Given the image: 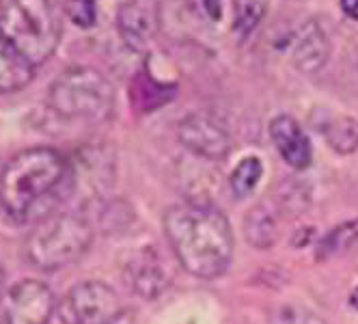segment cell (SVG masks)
I'll list each match as a JSON object with an SVG mask.
<instances>
[{"label":"cell","instance_id":"52a82bcc","mask_svg":"<svg viewBox=\"0 0 358 324\" xmlns=\"http://www.w3.org/2000/svg\"><path fill=\"white\" fill-rule=\"evenodd\" d=\"M55 311L52 290L37 279H22L0 301V324H48Z\"/></svg>","mask_w":358,"mask_h":324},{"label":"cell","instance_id":"cb8c5ba5","mask_svg":"<svg viewBox=\"0 0 358 324\" xmlns=\"http://www.w3.org/2000/svg\"><path fill=\"white\" fill-rule=\"evenodd\" d=\"M341 11L350 17L358 22V0H341Z\"/></svg>","mask_w":358,"mask_h":324},{"label":"cell","instance_id":"9c48e42d","mask_svg":"<svg viewBox=\"0 0 358 324\" xmlns=\"http://www.w3.org/2000/svg\"><path fill=\"white\" fill-rule=\"evenodd\" d=\"M115 178V164L110 158H104L97 149H87L69 167V190L87 192V199H97Z\"/></svg>","mask_w":358,"mask_h":324},{"label":"cell","instance_id":"2e32d148","mask_svg":"<svg viewBox=\"0 0 358 324\" xmlns=\"http://www.w3.org/2000/svg\"><path fill=\"white\" fill-rule=\"evenodd\" d=\"M320 134L326 139V143L339 154H352L358 149V121L345 115H330L320 126Z\"/></svg>","mask_w":358,"mask_h":324},{"label":"cell","instance_id":"7402d4cb","mask_svg":"<svg viewBox=\"0 0 358 324\" xmlns=\"http://www.w3.org/2000/svg\"><path fill=\"white\" fill-rule=\"evenodd\" d=\"M65 13L80 29H91L97 22V7L93 0H69L65 5Z\"/></svg>","mask_w":358,"mask_h":324},{"label":"cell","instance_id":"30bf717a","mask_svg":"<svg viewBox=\"0 0 358 324\" xmlns=\"http://www.w3.org/2000/svg\"><path fill=\"white\" fill-rule=\"evenodd\" d=\"M292 61L304 73L320 71L330 57V41L317 20L304 22L292 37Z\"/></svg>","mask_w":358,"mask_h":324},{"label":"cell","instance_id":"4fadbf2b","mask_svg":"<svg viewBox=\"0 0 358 324\" xmlns=\"http://www.w3.org/2000/svg\"><path fill=\"white\" fill-rule=\"evenodd\" d=\"M35 67L0 33V93L20 91L33 80Z\"/></svg>","mask_w":358,"mask_h":324},{"label":"cell","instance_id":"603a6c76","mask_svg":"<svg viewBox=\"0 0 358 324\" xmlns=\"http://www.w3.org/2000/svg\"><path fill=\"white\" fill-rule=\"evenodd\" d=\"M201 5L210 20H220V0H201Z\"/></svg>","mask_w":358,"mask_h":324},{"label":"cell","instance_id":"4316f807","mask_svg":"<svg viewBox=\"0 0 358 324\" xmlns=\"http://www.w3.org/2000/svg\"><path fill=\"white\" fill-rule=\"evenodd\" d=\"M3 279H5V272H3V266H0V283H3Z\"/></svg>","mask_w":358,"mask_h":324},{"label":"cell","instance_id":"ba28073f","mask_svg":"<svg viewBox=\"0 0 358 324\" xmlns=\"http://www.w3.org/2000/svg\"><path fill=\"white\" fill-rule=\"evenodd\" d=\"M179 141L192 154L218 160L224 158L231 149V136H229L222 121H218L210 113H190L179 123Z\"/></svg>","mask_w":358,"mask_h":324},{"label":"cell","instance_id":"3957f363","mask_svg":"<svg viewBox=\"0 0 358 324\" xmlns=\"http://www.w3.org/2000/svg\"><path fill=\"white\" fill-rule=\"evenodd\" d=\"M0 33L37 67L55 55L61 17L52 0H0Z\"/></svg>","mask_w":358,"mask_h":324},{"label":"cell","instance_id":"44dd1931","mask_svg":"<svg viewBox=\"0 0 358 324\" xmlns=\"http://www.w3.org/2000/svg\"><path fill=\"white\" fill-rule=\"evenodd\" d=\"M268 324H326V322L315 311L302 305H280L270 314Z\"/></svg>","mask_w":358,"mask_h":324},{"label":"cell","instance_id":"277c9868","mask_svg":"<svg viewBox=\"0 0 358 324\" xmlns=\"http://www.w3.org/2000/svg\"><path fill=\"white\" fill-rule=\"evenodd\" d=\"M93 230L78 214H50L27 240V260L39 270H59L80 260L91 246Z\"/></svg>","mask_w":358,"mask_h":324},{"label":"cell","instance_id":"8fae6325","mask_svg":"<svg viewBox=\"0 0 358 324\" xmlns=\"http://www.w3.org/2000/svg\"><path fill=\"white\" fill-rule=\"evenodd\" d=\"M270 136L274 141V147L280 154V158H283L292 169L300 171L311 164V158H313L311 143L294 117H287V115L274 117L270 123Z\"/></svg>","mask_w":358,"mask_h":324},{"label":"cell","instance_id":"6da1fadb","mask_svg":"<svg viewBox=\"0 0 358 324\" xmlns=\"http://www.w3.org/2000/svg\"><path fill=\"white\" fill-rule=\"evenodd\" d=\"M65 184L69 162L57 149H24L0 173V206L15 223H39L55 214Z\"/></svg>","mask_w":358,"mask_h":324},{"label":"cell","instance_id":"ac0fdd59","mask_svg":"<svg viewBox=\"0 0 358 324\" xmlns=\"http://www.w3.org/2000/svg\"><path fill=\"white\" fill-rule=\"evenodd\" d=\"M354 242H358V218L341 223L322 238L317 246V260H330L339 253H345Z\"/></svg>","mask_w":358,"mask_h":324},{"label":"cell","instance_id":"ffe728a7","mask_svg":"<svg viewBox=\"0 0 358 324\" xmlns=\"http://www.w3.org/2000/svg\"><path fill=\"white\" fill-rule=\"evenodd\" d=\"M262 176H264V164H262V160L257 156H248V158L240 160V164L234 169L229 184H231V190H234L236 197L244 199L255 188H257Z\"/></svg>","mask_w":358,"mask_h":324},{"label":"cell","instance_id":"7c38bea8","mask_svg":"<svg viewBox=\"0 0 358 324\" xmlns=\"http://www.w3.org/2000/svg\"><path fill=\"white\" fill-rule=\"evenodd\" d=\"M117 29L127 48L143 52L158 33V15L141 0H130L119 9Z\"/></svg>","mask_w":358,"mask_h":324},{"label":"cell","instance_id":"d4e9b609","mask_svg":"<svg viewBox=\"0 0 358 324\" xmlns=\"http://www.w3.org/2000/svg\"><path fill=\"white\" fill-rule=\"evenodd\" d=\"M110 324H136V318H134V314H130V311H121Z\"/></svg>","mask_w":358,"mask_h":324},{"label":"cell","instance_id":"e0dca14e","mask_svg":"<svg viewBox=\"0 0 358 324\" xmlns=\"http://www.w3.org/2000/svg\"><path fill=\"white\" fill-rule=\"evenodd\" d=\"M244 236L255 248H270L276 242V220L264 206L248 210L244 218Z\"/></svg>","mask_w":358,"mask_h":324},{"label":"cell","instance_id":"484cf974","mask_svg":"<svg viewBox=\"0 0 358 324\" xmlns=\"http://www.w3.org/2000/svg\"><path fill=\"white\" fill-rule=\"evenodd\" d=\"M350 303H352V307H356L358 309V290L352 294V298H350Z\"/></svg>","mask_w":358,"mask_h":324},{"label":"cell","instance_id":"9a60e30c","mask_svg":"<svg viewBox=\"0 0 358 324\" xmlns=\"http://www.w3.org/2000/svg\"><path fill=\"white\" fill-rule=\"evenodd\" d=\"M173 95H175V85L156 80L147 69H141L136 73V78L130 87V99L134 108H138L141 113H151L160 108Z\"/></svg>","mask_w":358,"mask_h":324},{"label":"cell","instance_id":"5bb4252c","mask_svg":"<svg viewBox=\"0 0 358 324\" xmlns=\"http://www.w3.org/2000/svg\"><path fill=\"white\" fill-rule=\"evenodd\" d=\"M130 281H132L130 286L145 298H156L169 286V279L162 270V264L151 248L145 253H141L130 264Z\"/></svg>","mask_w":358,"mask_h":324},{"label":"cell","instance_id":"d6986e66","mask_svg":"<svg viewBox=\"0 0 358 324\" xmlns=\"http://www.w3.org/2000/svg\"><path fill=\"white\" fill-rule=\"evenodd\" d=\"M268 11V0H234V31L246 39L255 29L259 27Z\"/></svg>","mask_w":358,"mask_h":324},{"label":"cell","instance_id":"5b68a950","mask_svg":"<svg viewBox=\"0 0 358 324\" xmlns=\"http://www.w3.org/2000/svg\"><path fill=\"white\" fill-rule=\"evenodd\" d=\"M48 104L65 119L104 121L115 108V89L91 67H69L50 87Z\"/></svg>","mask_w":358,"mask_h":324},{"label":"cell","instance_id":"7a4b0ae2","mask_svg":"<svg viewBox=\"0 0 358 324\" xmlns=\"http://www.w3.org/2000/svg\"><path fill=\"white\" fill-rule=\"evenodd\" d=\"M164 234L177 262L199 279H216L234 258L227 216L206 204H179L164 214Z\"/></svg>","mask_w":358,"mask_h":324},{"label":"cell","instance_id":"8992f818","mask_svg":"<svg viewBox=\"0 0 358 324\" xmlns=\"http://www.w3.org/2000/svg\"><path fill=\"white\" fill-rule=\"evenodd\" d=\"M121 311L117 292L104 281L73 286L57 305L61 324H110Z\"/></svg>","mask_w":358,"mask_h":324}]
</instances>
